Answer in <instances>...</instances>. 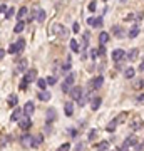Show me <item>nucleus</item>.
Instances as JSON below:
<instances>
[{"label": "nucleus", "instance_id": "1", "mask_svg": "<svg viewBox=\"0 0 144 151\" xmlns=\"http://www.w3.org/2000/svg\"><path fill=\"white\" fill-rule=\"evenodd\" d=\"M102 84H104V77H102V76H97V77H94V79L89 82V87H91V91H97V89H101Z\"/></svg>", "mask_w": 144, "mask_h": 151}, {"label": "nucleus", "instance_id": "2", "mask_svg": "<svg viewBox=\"0 0 144 151\" xmlns=\"http://www.w3.org/2000/svg\"><path fill=\"white\" fill-rule=\"evenodd\" d=\"M143 126H144V123H143V119H141V116H134L131 119V129L133 131H139Z\"/></svg>", "mask_w": 144, "mask_h": 151}, {"label": "nucleus", "instance_id": "3", "mask_svg": "<svg viewBox=\"0 0 144 151\" xmlns=\"http://www.w3.org/2000/svg\"><path fill=\"white\" fill-rule=\"evenodd\" d=\"M111 57H112L114 62H121V60L126 57V52H124L123 49H114V50H112V54H111Z\"/></svg>", "mask_w": 144, "mask_h": 151}, {"label": "nucleus", "instance_id": "4", "mask_svg": "<svg viewBox=\"0 0 144 151\" xmlns=\"http://www.w3.org/2000/svg\"><path fill=\"white\" fill-rule=\"evenodd\" d=\"M30 126H32V121H30V116H24V118L19 121V128H20L22 131H27L30 129Z\"/></svg>", "mask_w": 144, "mask_h": 151}, {"label": "nucleus", "instance_id": "5", "mask_svg": "<svg viewBox=\"0 0 144 151\" xmlns=\"http://www.w3.org/2000/svg\"><path fill=\"white\" fill-rule=\"evenodd\" d=\"M82 96H84V91H82V87L74 86L72 89H70V97H72L74 101H79V99H80Z\"/></svg>", "mask_w": 144, "mask_h": 151}, {"label": "nucleus", "instance_id": "6", "mask_svg": "<svg viewBox=\"0 0 144 151\" xmlns=\"http://www.w3.org/2000/svg\"><path fill=\"white\" fill-rule=\"evenodd\" d=\"M24 77H25L27 82L30 84V82H34L35 79H37V70H35V69H29V70L25 72V76H24Z\"/></svg>", "mask_w": 144, "mask_h": 151}, {"label": "nucleus", "instance_id": "7", "mask_svg": "<svg viewBox=\"0 0 144 151\" xmlns=\"http://www.w3.org/2000/svg\"><path fill=\"white\" fill-rule=\"evenodd\" d=\"M34 111H35V106H34L32 101L25 103V106H24V114H25V116H32Z\"/></svg>", "mask_w": 144, "mask_h": 151}, {"label": "nucleus", "instance_id": "8", "mask_svg": "<svg viewBox=\"0 0 144 151\" xmlns=\"http://www.w3.org/2000/svg\"><path fill=\"white\" fill-rule=\"evenodd\" d=\"M22 114H24V109L15 108V109H14V113H12V116H10V119H12V121H17V123H19V121H20V119L24 118Z\"/></svg>", "mask_w": 144, "mask_h": 151}, {"label": "nucleus", "instance_id": "9", "mask_svg": "<svg viewBox=\"0 0 144 151\" xmlns=\"http://www.w3.org/2000/svg\"><path fill=\"white\" fill-rule=\"evenodd\" d=\"M112 34H114L117 39H123L124 35H126V34H124V29L119 27V25H112Z\"/></svg>", "mask_w": 144, "mask_h": 151}, {"label": "nucleus", "instance_id": "10", "mask_svg": "<svg viewBox=\"0 0 144 151\" xmlns=\"http://www.w3.org/2000/svg\"><path fill=\"white\" fill-rule=\"evenodd\" d=\"M32 141H34V136H30V134H24L20 138V143L24 146H32Z\"/></svg>", "mask_w": 144, "mask_h": 151}, {"label": "nucleus", "instance_id": "11", "mask_svg": "<svg viewBox=\"0 0 144 151\" xmlns=\"http://www.w3.org/2000/svg\"><path fill=\"white\" fill-rule=\"evenodd\" d=\"M101 104H102L101 97H94V99L91 101V109H92V111H97V109L101 108Z\"/></svg>", "mask_w": 144, "mask_h": 151}, {"label": "nucleus", "instance_id": "12", "mask_svg": "<svg viewBox=\"0 0 144 151\" xmlns=\"http://www.w3.org/2000/svg\"><path fill=\"white\" fill-rule=\"evenodd\" d=\"M50 97H52V94H50L49 91H40V92H39V99H40V101H44V103L50 101Z\"/></svg>", "mask_w": 144, "mask_h": 151}, {"label": "nucleus", "instance_id": "13", "mask_svg": "<svg viewBox=\"0 0 144 151\" xmlns=\"http://www.w3.org/2000/svg\"><path fill=\"white\" fill-rule=\"evenodd\" d=\"M17 103H19V99H17L15 94H10V96L7 97V104H9L10 108H17Z\"/></svg>", "mask_w": 144, "mask_h": 151}, {"label": "nucleus", "instance_id": "14", "mask_svg": "<svg viewBox=\"0 0 144 151\" xmlns=\"http://www.w3.org/2000/svg\"><path fill=\"white\" fill-rule=\"evenodd\" d=\"M64 113H65V116H67V118H70V116H72V113H74V104H72V103H65Z\"/></svg>", "mask_w": 144, "mask_h": 151}, {"label": "nucleus", "instance_id": "15", "mask_svg": "<svg viewBox=\"0 0 144 151\" xmlns=\"http://www.w3.org/2000/svg\"><path fill=\"white\" fill-rule=\"evenodd\" d=\"M117 119H112V121H109L107 123V126H106V131L107 133H114V129H116V126H117Z\"/></svg>", "mask_w": 144, "mask_h": 151}, {"label": "nucleus", "instance_id": "16", "mask_svg": "<svg viewBox=\"0 0 144 151\" xmlns=\"http://www.w3.org/2000/svg\"><path fill=\"white\" fill-rule=\"evenodd\" d=\"M109 150V141H101L96 145V151H107Z\"/></svg>", "mask_w": 144, "mask_h": 151}, {"label": "nucleus", "instance_id": "17", "mask_svg": "<svg viewBox=\"0 0 144 151\" xmlns=\"http://www.w3.org/2000/svg\"><path fill=\"white\" fill-rule=\"evenodd\" d=\"M24 29H25V22H24V20H19V22L15 24V27H14V32H15V34H20Z\"/></svg>", "mask_w": 144, "mask_h": 151}, {"label": "nucleus", "instance_id": "18", "mask_svg": "<svg viewBox=\"0 0 144 151\" xmlns=\"http://www.w3.org/2000/svg\"><path fill=\"white\" fill-rule=\"evenodd\" d=\"M136 143H138V138H136V136H129V138H126V141H124V145H126V146H128V148H129V146H136Z\"/></svg>", "mask_w": 144, "mask_h": 151}, {"label": "nucleus", "instance_id": "19", "mask_svg": "<svg viewBox=\"0 0 144 151\" xmlns=\"http://www.w3.org/2000/svg\"><path fill=\"white\" fill-rule=\"evenodd\" d=\"M107 42H109V34L102 30L101 35H99V44H101V45H104V44H107Z\"/></svg>", "mask_w": 144, "mask_h": 151}, {"label": "nucleus", "instance_id": "20", "mask_svg": "<svg viewBox=\"0 0 144 151\" xmlns=\"http://www.w3.org/2000/svg\"><path fill=\"white\" fill-rule=\"evenodd\" d=\"M54 119H55V109H54V108H49V109H47V123L50 124Z\"/></svg>", "mask_w": 144, "mask_h": 151}, {"label": "nucleus", "instance_id": "21", "mask_svg": "<svg viewBox=\"0 0 144 151\" xmlns=\"http://www.w3.org/2000/svg\"><path fill=\"white\" fill-rule=\"evenodd\" d=\"M7 52H9V54H20V49H19L17 44H10L9 49H7Z\"/></svg>", "mask_w": 144, "mask_h": 151}, {"label": "nucleus", "instance_id": "22", "mask_svg": "<svg viewBox=\"0 0 144 151\" xmlns=\"http://www.w3.org/2000/svg\"><path fill=\"white\" fill-rule=\"evenodd\" d=\"M128 35H129V39H136V37H138V35H139V27H138V25H134V27L128 32Z\"/></svg>", "mask_w": 144, "mask_h": 151}, {"label": "nucleus", "instance_id": "23", "mask_svg": "<svg viewBox=\"0 0 144 151\" xmlns=\"http://www.w3.org/2000/svg\"><path fill=\"white\" fill-rule=\"evenodd\" d=\"M69 45H70V50H72V52H79V42H77L75 39H70Z\"/></svg>", "mask_w": 144, "mask_h": 151}, {"label": "nucleus", "instance_id": "24", "mask_svg": "<svg viewBox=\"0 0 144 151\" xmlns=\"http://www.w3.org/2000/svg\"><path fill=\"white\" fill-rule=\"evenodd\" d=\"M25 15H27V7H20L19 12H17V19H19V20H24Z\"/></svg>", "mask_w": 144, "mask_h": 151}, {"label": "nucleus", "instance_id": "25", "mask_svg": "<svg viewBox=\"0 0 144 151\" xmlns=\"http://www.w3.org/2000/svg\"><path fill=\"white\" fill-rule=\"evenodd\" d=\"M134 74H136V70H134V67H128V69L124 70V76H126V79H133Z\"/></svg>", "mask_w": 144, "mask_h": 151}, {"label": "nucleus", "instance_id": "26", "mask_svg": "<svg viewBox=\"0 0 144 151\" xmlns=\"http://www.w3.org/2000/svg\"><path fill=\"white\" fill-rule=\"evenodd\" d=\"M42 141H44V136H42V134H37L35 138H34V141H32V146H34V148H37V146L40 145Z\"/></svg>", "mask_w": 144, "mask_h": 151}, {"label": "nucleus", "instance_id": "27", "mask_svg": "<svg viewBox=\"0 0 144 151\" xmlns=\"http://www.w3.org/2000/svg\"><path fill=\"white\" fill-rule=\"evenodd\" d=\"M138 54H139V50H138V49H131V52H129V54L126 55V57H128L129 60H134L136 57H138Z\"/></svg>", "mask_w": 144, "mask_h": 151}, {"label": "nucleus", "instance_id": "28", "mask_svg": "<svg viewBox=\"0 0 144 151\" xmlns=\"http://www.w3.org/2000/svg\"><path fill=\"white\" fill-rule=\"evenodd\" d=\"M57 32H59V35L60 37H67V29L64 27V25H59V27H57Z\"/></svg>", "mask_w": 144, "mask_h": 151}, {"label": "nucleus", "instance_id": "29", "mask_svg": "<svg viewBox=\"0 0 144 151\" xmlns=\"http://www.w3.org/2000/svg\"><path fill=\"white\" fill-rule=\"evenodd\" d=\"M60 89H62V92H65V94H70V84H67L65 81L60 84Z\"/></svg>", "mask_w": 144, "mask_h": 151}, {"label": "nucleus", "instance_id": "30", "mask_svg": "<svg viewBox=\"0 0 144 151\" xmlns=\"http://www.w3.org/2000/svg\"><path fill=\"white\" fill-rule=\"evenodd\" d=\"M17 69L20 70V72H24V70L27 69V60H25V59H22L20 62H19V65H17Z\"/></svg>", "mask_w": 144, "mask_h": 151}, {"label": "nucleus", "instance_id": "31", "mask_svg": "<svg viewBox=\"0 0 144 151\" xmlns=\"http://www.w3.org/2000/svg\"><path fill=\"white\" fill-rule=\"evenodd\" d=\"M74 79H75V74L74 72H70V74H67V77H65V82L72 86V84H74Z\"/></svg>", "mask_w": 144, "mask_h": 151}, {"label": "nucleus", "instance_id": "32", "mask_svg": "<svg viewBox=\"0 0 144 151\" xmlns=\"http://www.w3.org/2000/svg\"><path fill=\"white\" fill-rule=\"evenodd\" d=\"M102 24H104V20H102V17H97V19H94V25L92 27H102Z\"/></svg>", "mask_w": 144, "mask_h": 151}, {"label": "nucleus", "instance_id": "33", "mask_svg": "<svg viewBox=\"0 0 144 151\" xmlns=\"http://www.w3.org/2000/svg\"><path fill=\"white\" fill-rule=\"evenodd\" d=\"M37 86H39V89H42V91H45L47 81H45V79H39V81H37Z\"/></svg>", "mask_w": 144, "mask_h": 151}, {"label": "nucleus", "instance_id": "34", "mask_svg": "<svg viewBox=\"0 0 144 151\" xmlns=\"http://www.w3.org/2000/svg\"><path fill=\"white\" fill-rule=\"evenodd\" d=\"M27 86H29L27 79H25V77H22V81H20V89H22V91H27Z\"/></svg>", "mask_w": 144, "mask_h": 151}, {"label": "nucleus", "instance_id": "35", "mask_svg": "<svg viewBox=\"0 0 144 151\" xmlns=\"http://www.w3.org/2000/svg\"><path fill=\"white\" fill-rule=\"evenodd\" d=\"M139 87H144V79H138L134 82V89H139Z\"/></svg>", "mask_w": 144, "mask_h": 151}, {"label": "nucleus", "instance_id": "36", "mask_svg": "<svg viewBox=\"0 0 144 151\" xmlns=\"http://www.w3.org/2000/svg\"><path fill=\"white\" fill-rule=\"evenodd\" d=\"M15 44L19 45V49H20V52H22V50H24V47H25V40H24V39H19Z\"/></svg>", "mask_w": 144, "mask_h": 151}, {"label": "nucleus", "instance_id": "37", "mask_svg": "<svg viewBox=\"0 0 144 151\" xmlns=\"http://www.w3.org/2000/svg\"><path fill=\"white\" fill-rule=\"evenodd\" d=\"M39 22H44L45 20V12H44V9H40V12H39V17H37Z\"/></svg>", "mask_w": 144, "mask_h": 151}, {"label": "nucleus", "instance_id": "38", "mask_svg": "<svg viewBox=\"0 0 144 151\" xmlns=\"http://www.w3.org/2000/svg\"><path fill=\"white\" fill-rule=\"evenodd\" d=\"M96 5H97V2H96V0H92L91 4H89V7H87V10H89V12H94V10H96Z\"/></svg>", "mask_w": 144, "mask_h": 151}, {"label": "nucleus", "instance_id": "39", "mask_svg": "<svg viewBox=\"0 0 144 151\" xmlns=\"http://www.w3.org/2000/svg\"><path fill=\"white\" fill-rule=\"evenodd\" d=\"M126 116H128V113H121L119 114V118H116L117 119V123H124V121H126Z\"/></svg>", "mask_w": 144, "mask_h": 151}, {"label": "nucleus", "instance_id": "40", "mask_svg": "<svg viewBox=\"0 0 144 151\" xmlns=\"http://www.w3.org/2000/svg\"><path fill=\"white\" fill-rule=\"evenodd\" d=\"M97 136V131L96 129H91V133H89V141H94Z\"/></svg>", "mask_w": 144, "mask_h": 151}, {"label": "nucleus", "instance_id": "41", "mask_svg": "<svg viewBox=\"0 0 144 151\" xmlns=\"http://www.w3.org/2000/svg\"><path fill=\"white\" fill-rule=\"evenodd\" d=\"M136 103H138V104H144V94H138V96H136Z\"/></svg>", "mask_w": 144, "mask_h": 151}, {"label": "nucleus", "instance_id": "42", "mask_svg": "<svg viewBox=\"0 0 144 151\" xmlns=\"http://www.w3.org/2000/svg\"><path fill=\"white\" fill-rule=\"evenodd\" d=\"M69 150H70V145H69V143H64V145L60 146L57 151H69Z\"/></svg>", "mask_w": 144, "mask_h": 151}, {"label": "nucleus", "instance_id": "43", "mask_svg": "<svg viewBox=\"0 0 144 151\" xmlns=\"http://www.w3.org/2000/svg\"><path fill=\"white\" fill-rule=\"evenodd\" d=\"M0 12H2V14H4V17H5L7 12H9V7H7L5 4H2V5H0Z\"/></svg>", "mask_w": 144, "mask_h": 151}, {"label": "nucleus", "instance_id": "44", "mask_svg": "<svg viewBox=\"0 0 144 151\" xmlns=\"http://www.w3.org/2000/svg\"><path fill=\"white\" fill-rule=\"evenodd\" d=\"M57 82V77H54V76H50V77H47V84H50V86H54Z\"/></svg>", "mask_w": 144, "mask_h": 151}, {"label": "nucleus", "instance_id": "45", "mask_svg": "<svg viewBox=\"0 0 144 151\" xmlns=\"http://www.w3.org/2000/svg\"><path fill=\"white\" fill-rule=\"evenodd\" d=\"M15 14V9H9V12H7V15H5V19H10L12 15Z\"/></svg>", "mask_w": 144, "mask_h": 151}, {"label": "nucleus", "instance_id": "46", "mask_svg": "<svg viewBox=\"0 0 144 151\" xmlns=\"http://www.w3.org/2000/svg\"><path fill=\"white\" fill-rule=\"evenodd\" d=\"M85 103H87V96H82V97L79 99V106H84Z\"/></svg>", "mask_w": 144, "mask_h": 151}, {"label": "nucleus", "instance_id": "47", "mask_svg": "<svg viewBox=\"0 0 144 151\" xmlns=\"http://www.w3.org/2000/svg\"><path fill=\"white\" fill-rule=\"evenodd\" d=\"M97 52H99V54H101V55H104V52H106V47H104V45H101V44H99V49H97Z\"/></svg>", "mask_w": 144, "mask_h": 151}, {"label": "nucleus", "instance_id": "48", "mask_svg": "<svg viewBox=\"0 0 144 151\" xmlns=\"http://www.w3.org/2000/svg\"><path fill=\"white\" fill-rule=\"evenodd\" d=\"M72 30H74V32H79V30H80V27H79V24H77V22H74V25H72Z\"/></svg>", "mask_w": 144, "mask_h": 151}, {"label": "nucleus", "instance_id": "49", "mask_svg": "<svg viewBox=\"0 0 144 151\" xmlns=\"http://www.w3.org/2000/svg\"><path fill=\"white\" fill-rule=\"evenodd\" d=\"M0 146H2V148H5V146H7V138L4 134H2V145H0Z\"/></svg>", "mask_w": 144, "mask_h": 151}, {"label": "nucleus", "instance_id": "50", "mask_svg": "<svg viewBox=\"0 0 144 151\" xmlns=\"http://www.w3.org/2000/svg\"><path fill=\"white\" fill-rule=\"evenodd\" d=\"M69 67H70V60H67V62H65V64L62 65V69H64V70H67Z\"/></svg>", "mask_w": 144, "mask_h": 151}, {"label": "nucleus", "instance_id": "51", "mask_svg": "<svg viewBox=\"0 0 144 151\" xmlns=\"http://www.w3.org/2000/svg\"><path fill=\"white\" fill-rule=\"evenodd\" d=\"M87 24H89V25H94V17H91V19H87Z\"/></svg>", "mask_w": 144, "mask_h": 151}, {"label": "nucleus", "instance_id": "52", "mask_svg": "<svg viewBox=\"0 0 144 151\" xmlns=\"http://www.w3.org/2000/svg\"><path fill=\"white\" fill-rule=\"evenodd\" d=\"M0 57H2V59L5 57V49H0Z\"/></svg>", "mask_w": 144, "mask_h": 151}, {"label": "nucleus", "instance_id": "53", "mask_svg": "<svg viewBox=\"0 0 144 151\" xmlns=\"http://www.w3.org/2000/svg\"><path fill=\"white\" fill-rule=\"evenodd\" d=\"M119 151H129V148H128V146H126V145H124V146H123V148H121V150H119Z\"/></svg>", "mask_w": 144, "mask_h": 151}, {"label": "nucleus", "instance_id": "54", "mask_svg": "<svg viewBox=\"0 0 144 151\" xmlns=\"http://www.w3.org/2000/svg\"><path fill=\"white\" fill-rule=\"evenodd\" d=\"M139 70H144V60L141 62V64H139Z\"/></svg>", "mask_w": 144, "mask_h": 151}, {"label": "nucleus", "instance_id": "55", "mask_svg": "<svg viewBox=\"0 0 144 151\" xmlns=\"http://www.w3.org/2000/svg\"><path fill=\"white\" fill-rule=\"evenodd\" d=\"M121 2H126V0H121Z\"/></svg>", "mask_w": 144, "mask_h": 151}]
</instances>
